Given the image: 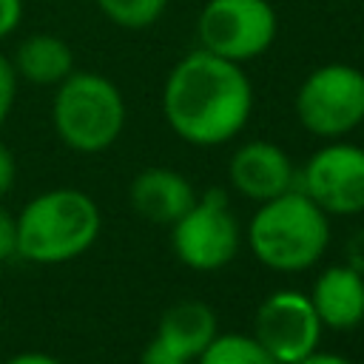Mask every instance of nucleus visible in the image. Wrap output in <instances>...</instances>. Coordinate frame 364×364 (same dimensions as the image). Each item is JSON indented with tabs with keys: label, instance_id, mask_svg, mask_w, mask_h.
I'll return each mask as SVG.
<instances>
[{
	"label": "nucleus",
	"instance_id": "obj_1",
	"mask_svg": "<svg viewBox=\"0 0 364 364\" xmlns=\"http://www.w3.org/2000/svg\"><path fill=\"white\" fill-rule=\"evenodd\" d=\"M253 82L245 65L205 48L176 60L162 85L168 128L196 148H219L236 139L253 117Z\"/></svg>",
	"mask_w": 364,
	"mask_h": 364
},
{
	"label": "nucleus",
	"instance_id": "obj_2",
	"mask_svg": "<svg viewBox=\"0 0 364 364\" xmlns=\"http://www.w3.org/2000/svg\"><path fill=\"white\" fill-rule=\"evenodd\" d=\"M17 219V259L31 264H65L94 247L102 233V213L80 188H48L31 196Z\"/></svg>",
	"mask_w": 364,
	"mask_h": 364
},
{
	"label": "nucleus",
	"instance_id": "obj_3",
	"mask_svg": "<svg viewBox=\"0 0 364 364\" xmlns=\"http://www.w3.org/2000/svg\"><path fill=\"white\" fill-rule=\"evenodd\" d=\"M247 245L259 264L276 273L310 270L330 247V216L301 188H290L259 202L247 225Z\"/></svg>",
	"mask_w": 364,
	"mask_h": 364
},
{
	"label": "nucleus",
	"instance_id": "obj_4",
	"mask_svg": "<svg viewBox=\"0 0 364 364\" xmlns=\"http://www.w3.org/2000/svg\"><path fill=\"white\" fill-rule=\"evenodd\" d=\"M128 105L119 85L100 71H71L54 85L51 125L57 139L77 154H102L125 131Z\"/></svg>",
	"mask_w": 364,
	"mask_h": 364
},
{
	"label": "nucleus",
	"instance_id": "obj_5",
	"mask_svg": "<svg viewBox=\"0 0 364 364\" xmlns=\"http://www.w3.org/2000/svg\"><path fill=\"white\" fill-rule=\"evenodd\" d=\"M299 125L321 139H341L364 122V71L350 63L313 68L293 97Z\"/></svg>",
	"mask_w": 364,
	"mask_h": 364
},
{
	"label": "nucleus",
	"instance_id": "obj_6",
	"mask_svg": "<svg viewBox=\"0 0 364 364\" xmlns=\"http://www.w3.org/2000/svg\"><path fill=\"white\" fill-rule=\"evenodd\" d=\"M242 245V228L228 205L222 188H210L171 225L173 256L196 273H216L228 267Z\"/></svg>",
	"mask_w": 364,
	"mask_h": 364
},
{
	"label": "nucleus",
	"instance_id": "obj_7",
	"mask_svg": "<svg viewBox=\"0 0 364 364\" xmlns=\"http://www.w3.org/2000/svg\"><path fill=\"white\" fill-rule=\"evenodd\" d=\"M279 34V14L270 0H208L196 17L199 48L230 63L259 60Z\"/></svg>",
	"mask_w": 364,
	"mask_h": 364
},
{
	"label": "nucleus",
	"instance_id": "obj_8",
	"mask_svg": "<svg viewBox=\"0 0 364 364\" xmlns=\"http://www.w3.org/2000/svg\"><path fill=\"white\" fill-rule=\"evenodd\" d=\"M296 182L327 216H358L364 213V148L344 136L327 139L307 156Z\"/></svg>",
	"mask_w": 364,
	"mask_h": 364
},
{
	"label": "nucleus",
	"instance_id": "obj_9",
	"mask_svg": "<svg viewBox=\"0 0 364 364\" xmlns=\"http://www.w3.org/2000/svg\"><path fill=\"white\" fill-rule=\"evenodd\" d=\"M324 324L301 290H273L256 310L253 336L279 361L293 364L318 350Z\"/></svg>",
	"mask_w": 364,
	"mask_h": 364
},
{
	"label": "nucleus",
	"instance_id": "obj_10",
	"mask_svg": "<svg viewBox=\"0 0 364 364\" xmlns=\"http://www.w3.org/2000/svg\"><path fill=\"white\" fill-rule=\"evenodd\" d=\"M216 333L219 321L210 304L196 299L176 301L162 313L156 336L142 350L139 364H191Z\"/></svg>",
	"mask_w": 364,
	"mask_h": 364
},
{
	"label": "nucleus",
	"instance_id": "obj_11",
	"mask_svg": "<svg viewBox=\"0 0 364 364\" xmlns=\"http://www.w3.org/2000/svg\"><path fill=\"white\" fill-rule=\"evenodd\" d=\"M296 165L290 154L270 142V139H250L242 142L228 162V179L230 185L253 202H267L290 188H296Z\"/></svg>",
	"mask_w": 364,
	"mask_h": 364
},
{
	"label": "nucleus",
	"instance_id": "obj_12",
	"mask_svg": "<svg viewBox=\"0 0 364 364\" xmlns=\"http://www.w3.org/2000/svg\"><path fill=\"white\" fill-rule=\"evenodd\" d=\"M196 191L191 179L173 168H145L139 171L128 185V202L131 208L154 222V225H173L193 202Z\"/></svg>",
	"mask_w": 364,
	"mask_h": 364
},
{
	"label": "nucleus",
	"instance_id": "obj_13",
	"mask_svg": "<svg viewBox=\"0 0 364 364\" xmlns=\"http://www.w3.org/2000/svg\"><path fill=\"white\" fill-rule=\"evenodd\" d=\"M307 296L330 330H353L364 321V273L353 264L324 267Z\"/></svg>",
	"mask_w": 364,
	"mask_h": 364
},
{
	"label": "nucleus",
	"instance_id": "obj_14",
	"mask_svg": "<svg viewBox=\"0 0 364 364\" xmlns=\"http://www.w3.org/2000/svg\"><path fill=\"white\" fill-rule=\"evenodd\" d=\"M9 60L17 71V80L37 85V88H54L74 71L71 46L60 34H51V31L26 34L14 46Z\"/></svg>",
	"mask_w": 364,
	"mask_h": 364
},
{
	"label": "nucleus",
	"instance_id": "obj_15",
	"mask_svg": "<svg viewBox=\"0 0 364 364\" xmlns=\"http://www.w3.org/2000/svg\"><path fill=\"white\" fill-rule=\"evenodd\" d=\"M196 364H279L253 333H216Z\"/></svg>",
	"mask_w": 364,
	"mask_h": 364
},
{
	"label": "nucleus",
	"instance_id": "obj_16",
	"mask_svg": "<svg viewBox=\"0 0 364 364\" xmlns=\"http://www.w3.org/2000/svg\"><path fill=\"white\" fill-rule=\"evenodd\" d=\"M100 14L128 31L151 28L168 9V0H94Z\"/></svg>",
	"mask_w": 364,
	"mask_h": 364
},
{
	"label": "nucleus",
	"instance_id": "obj_17",
	"mask_svg": "<svg viewBox=\"0 0 364 364\" xmlns=\"http://www.w3.org/2000/svg\"><path fill=\"white\" fill-rule=\"evenodd\" d=\"M17 88H20V80H17V71L9 60V54L0 51V128L6 125V119L11 117L14 111V102H17Z\"/></svg>",
	"mask_w": 364,
	"mask_h": 364
},
{
	"label": "nucleus",
	"instance_id": "obj_18",
	"mask_svg": "<svg viewBox=\"0 0 364 364\" xmlns=\"http://www.w3.org/2000/svg\"><path fill=\"white\" fill-rule=\"evenodd\" d=\"M9 259H17V219L0 202V264Z\"/></svg>",
	"mask_w": 364,
	"mask_h": 364
},
{
	"label": "nucleus",
	"instance_id": "obj_19",
	"mask_svg": "<svg viewBox=\"0 0 364 364\" xmlns=\"http://www.w3.org/2000/svg\"><path fill=\"white\" fill-rule=\"evenodd\" d=\"M23 11H26L23 0H0V43L9 40L20 28Z\"/></svg>",
	"mask_w": 364,
	"mask_h": 364
},
{
	"label": "nucleus",
	"instance_id": "obj_20",
	"mask_svg": "<svg viewBox=\"0 0 364 364\" xmlns=\"http://www.w3.org/2000/svg\"><path fill=\"white\" fill-rule=\"evenodd\" d=\"M14 182H17V156L0 139V202L14 191Z\"/></svg>",
	"mask_w": 364,
	"mask_h": 364
},
{
	"label": "nucleus",
	"instance_id": "obj_21",
	"mask_svg": "<svg viewBox=\"0 0 364 364\" xmlns=\"http://www.w3.org/2000/svg\"><path fill=\"white\" fill-rule=\"evenodd\" d=\"M3 364H63V361L51 353H43V350H23V353L9 355Z\"/></svg>",
	"mask_w": 364,
	"mask_h": 364
},
{
	"label": "nucleus",
	"instance_id": "obj_22",
	"mask_svg": "<svg viewBox=\"0 0 364 364\" xmlns=\"http://www.w3.org/2000/svg\"><path fill=\"white\" fill-rule=\"evenodd\" d=\"M293 364H355L353 358L341 355V353H327V350H313L310 355L293 361Z\"/></svg>",
	"mask_w": 364,
	"mask_h": 364
},
{
	"label": "nucleus",
	"instance_id": "obj_23",
	"mask_svg": "<svg viewBox=\"0 0 364 364\" xmlns=\"http://www.w3.org/2000/svg\"><path fill=\"white\" fill-rule=\"evenodd\" d=\"M361 71H364V68H361Z\"/></svg>",
	"mask_w": 364,
	"mask_h": 364
}]
</instances>
